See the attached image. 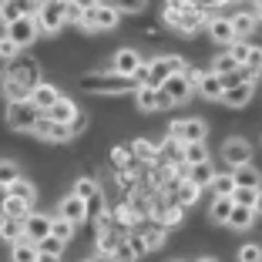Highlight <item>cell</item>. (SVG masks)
Returning a JSON list of instances; mask_svg holds the SVG:
<instances>
[{
	"label": "cell",
	"mask_w": 262,
	"mask_h": 262,
	"mask_svg": "<svg viewBox=\"0 0 262 262\" xmlns=\"http://www.w3.org/2000/svg\"><path fill=\"white\" fill-rule=\"evenodd\" d=\"M165 24H168L171 31L188 37V34H195L202 24H208V20H205V14H202V7L195 0H175V4L165 7Z\"/></svg>",
	"instance_id": "6da1fadb"
},
{
	"label": "cell",
	"mask_w": 262,
	"mask_h": 262,
	"mask_svg": "<svg viewBox=\"0 0 262 262\" xmlns=\"http://www.w3.org/2000/svg\"><path fill=\"white\" fill-rule=\"evenodd\" d=\"M81 88L91 94H124V91H138V81L135 77H121L115 71L108 74H91V77H81Z\"/></svg>",
	"instance_id": "7a4b0ae2"
},
{
	"label": "cell",
	"mask_w": 262,
	"mask_h": 262,
	"mask_svg": "<svg viewBox=\"0 0 262 262\" xmlns=\"http://www.w3.org/2000/svg\"><path fill=\"white\" fill-rule=\"evenodd\" d=\"M68 24V0H44V7L37 10V27L44 37L61 34V27Z\"/></svg>",
	"instance_id": "3957f363"
},
{
	"label": "cell",
	"mask_w": 262,
	"mask_h": 262,
	"mask_svg": "<svg viewBox=\"0 0 262 262\" xmlns=\"http://www.w3.org/2000/svg\"><path fill=\"white\" fill-rule=\"evenodd\" d=\"M40 118H44V111H40L34 101H14V104H7V124L14 131H27V135H34V128H37Z\"/></svg>",
	"instance_id": "277c9868"
},
{
	"label": "cell",
	"mask_w": 262,
	"mask_h": 262,
	"mask_svg": "<svg viewBox=\"0 0 262 262\" xmlns=\"http://www.w3.org/2000/svg\"><path fill=\"white\" fill-rule=\"evenodd\" d=\"M118 20H121V10L115 7V4H101L98 10H91V14H84L81 17V31H111V27H118Z\"/></svg>",
	"instance_id": "5b68a950"
},
{
	"label": "cell",
	"mask_w": 262,
	"mask_h": 262,
	"mask_svg": "<svg viewBox=\"0 0 262 262\" xmlns=\"http://www.w3.org/2000/svg\"><path fill=\"white\" fill-rule=\"evenodd\" d=\"M168 135L175 141H182V145H192V141H205L208 124L202 121V118H185V121H171Z\"/></svg>",
	"instance_id": "8992f818"
},
{
	"label": "cell",
	"mask_w": 262,
	"mask_h": 262,
	"mask_svg": "<svg viewBox=\"0 0 262 262\" xmlns=\"http://www.w3.org/2000/svg\"><path fill=\"white\" fill-rule=\"evenodd\" d=\"M24 235H27V242L40 246L44 239H51V235H54V215H44V212H31V215L24 219Z\"/></svg>",
	"instance_id": "52a82bcc"
},
{
	"label": "cell",
	"mask_w": 262,
	"mask_h": 262,
	"mask_svg": "<svg viewBox=\"0 0 262 262\" xmlns=\"http://www.w3.org/2000/svg\"><path fill=\"white\" fill-rule=\"evenodd\" d=\"M4 34H7V37L14 40L17 47H20V51H27V47H31L34 40L40 37L37 17H20V20H17V24H10V27H7V31H4Z\"/></svg>",
	"instance_id": "ba28073f"
},
{
	"label": "cell",
	"mask_w": 262,
	"mask_h": 262,
	"mask_svg": "<svg viewBox=\"0 0 262 262\" xmlns=\"http://www.w3.org/2000/svg\"><path fill=\"white\" fill-rule=\"evenodd\" d=\"M222 158H225V165H229L232 171H235V168H246L249 158H252V145H249L246 138H229L222 145Z\"/></svg>",
	"instance_id": "9c48e42d"
},
{
	"label": "cell",
	"mask_w": 262,
	"mask_h": 262,
	"mask_svg": "<svg viewBox=\"0 0 262 262\" xmlns=\"http://www.w3.org/2000/svg\"><path fill=\"white\" fill-rule=\"evenodd\" d=\"M135 104H138L141 111H165V108H171V98L162 91V88L141 84L138 91H135Z\"/></svg>",
	"instance_id": "30bf717a"
},
{
	"label": "cell",
	"mask_w": 262,
	"mask_h": 262,
	"mask_svg": "<svg viewBox=\"0 0 262 262\" xmlns=\"http://www.w3.org/2000/svg\"><path fill=\"white\" fill-rule=\"evenodd\" d=\"M34 135L37 138H44V141H51V145H64V141H71L74 138V128H68V124H57V121H51V118H40L37 121V128H34Z\"/></svg>",
	"instance_id": "8fae6325"
},
{
	"label": "cell",
	"mask_w": 262,
	"mask_h": 262,
	"mask_svg": "<svg viewBox=\"0 0 262 262\" xmlns=\"http://www.w3.org/2000/svg\"><path fill=\"white\" fill-rule=\"evenodd\" d=\"M205 31H208V37L215 40V44H222V47H232L235 40H239V34H235V27H232V17H208Z\"/></svg>",
	"instance_id": "7c38bea8"
},
{
	"label": "cell",
	"mask_w": 262,
	"mask_h": 262,
	"mask_svg": "<svg viewBox=\"0 0 262 262\" xmlns=\"http://www.w3.org/2000/svg\"><path fill=\"white\" fill-rule=\"evenodd\" d=\"M4 77H14V81H20V84H27V88H37L40 81V71H37V64L34 61H27V57H17V61H10V68H7V74Z\"/></svg>",
	"instance_id": "4fadbf2b"
},
{
	"label": "cell",
	"mask_w": 262,
	"mask_h": 262,
	"mask_svg": "<svg viewBox=\"0 0 262 262\" xmlns=\"http://www.w3.org/2000/svg\"><path fill=\"white\" fill-rule=\"evenodd\" d=\"M141 57H138V51H131V47H121V51H115V57H111V71L115 74H121V77H135V71L141 68Z\"/></svg>",
	"instance_id": "5bb4252c"
},
{
	"label": "cell",
	"mask_w": 262,
	"mask_h": 262,
	"mask_svg": "<svg viewBox=\"0 0 262 262\" xmlns=\"http://www.w3.org/2000/svg\"><path fill=\"white\" fill-rule=\"evenodd\" d=\"M162 91L171 98V104H185V101L195 94V84L188 81L185 74H175V77H168V81L162 84Z\"/></svg>",
	"instance_id": "9a60e30c"
},
{
	"label": "cell",
	"mask_w": 262,
	"mask_h": 262,
	"mask_svg": "<svg viewBox=\"0 0 262 262\" xmlns=\"http://www.w3.org/2000/svg\"><path fill=\"white\" fill-rule=\"evenodd\" d=\"M252 98H255V81H252V77H246L242 84H235V88H229V91H225L222 104H225V108H246Z\"/></svg>",
	"instance_id": "2e32d148"
},
{
	"label": "cell",
	"mask_w": 262,
	"mask_h": 262,
	"mask_svg": "<svg viewBox=\"0 0 262 262\" xmlns=\"http://www.w3.org/2000/svg\"><path fill=\"white\" fill-rule=\"evenodd\" d=\"M47 118H51V121H57V124H68V128H77V121H81V111H77V104H74L71 98H61L54 108L47 111Z\"/></svg>",
	"instance_id": "e0dca14e"
},
{
	"label": "cell",
	"mask_w": 262,
	"mask_h": 262,
	"mask_svg": "<svg viewBox=\"0 0 262 262\" xmlns=\"http://www.w3.org/2000/svg\"><path fill=\"white\" fill-rule=\"evenodd\" d=\"M57 215H64V219H71L74 225H81L88 215H91V208H88V202H84V199H77V195L71 192L68 199H61V208H57Z\"/></svg>",
	"instance_id": "ac0fdd59"
},
{
	"label": "cell",
	"mask_w": 262,
	"mask_h": 262,
	"mask_svg": "<svg viewBox=\"0 0 262 262\" xmlns=\"http://www.w3.org/2000/svg\"><path fill=\"white\" fill-rule=\"evenodd\" d=\"M195 91L208 101H222L225 98V81L219 74H212V71H205V74L199 77V88H195Z\"/></svg>",
	"instance_id": "d6986e66"
},
{
	"label": "cell",
	"mask_w": 262,
	"mask_h": 262,
	"mask_svg": "<svg viewBox=\"0 0 262 262\" xmlns=\"http://www.w3.org/2000/svg\"><path fill=\"white\" fill-rule=\"evenodd\" d=\"M232 212H235V199H232V195H215L212 205H208V219L215 225H229Z\"/></svg>",
	"instance_id": "ffe728a7"
},
{
	"label": "cell",
	"mask_w": 262,
	"mask_h": 262,
	"mask_svg": "<svg viewBox=\"0 0 262 262\" xmlns=\"http://www.w3.org/2000/svg\"><path fill=\"white\" fill-rule=\"evenodd\" d=\"M31 101L37 104L40 111H44V115H47V111H51V108L57 104V101H61V91H57L54 84H47V81H40V84L31 91Z\"/></svg>",
	"instance_id": "44dd1931"
},
{
	"label": "cell",
	"mask_w": 262,
	"mask_h": 262,
	"mask_svg": "<svg viewBox=\"0 0 262 262\" xmlns=\"http://www.w3.org/2000/svg\"><path fill=\"white\" fill-rule=\"evenodd\" d=\"M168 77H175L171 68H168V57H155V61H148V88H162Z\"/></svg>",
	"instance_id": "7402d4cb"
},
{
	"label": "cell",
	"mask_w": 262,
	"mask_h": 262,
	"mask_svg": "<svg viewBox=\"0 0 262 262\" xmlns=\"http://www.w3.org/2000/svg\"><path fill=\"white\" fill-rule=\"evenodd\" d=\"M185 178H188V182H195V185H199V188H208V185H212V178H215L219 175V171L215 168H212V162H202V165H185Z\"/></svg>",
	"instance_id": "603a6c76"
},
{
	"label": "cell",
	"mask_w": 262,
	"mask_h": 262,
	"mask_svg": "<svg viewBox=\"0 0 262 262\" xmlns=\"http://www.w3.org/2000/svg\"><path fill=\"white\" fill-rule=\"evenodd\" d=\"M255 212L252 205H235V212H232V219H229V229H235V232H249L252 229V222H255Z\"/></svg>",
	"instance_id": "cb8c5ba5"
},
{
	"label": "cell",
	"mask_w": 262,
	"mask_h": 262,
	"mask_svg": "<svg viewBox=\"0 0 262 262\" xmlns=\"http://www.w3.org/2000/svg\"><path fill=\"white\" fill-rule=\"evenodd\" d=\"M155 219H158V222H162V229H168V225H178L182 222V215H185V208L178 205V202H168V205H158L151 212Z\"/></svg>",
	"instance_id": "d4e9b609"
},
{
	"label": "cell",
	"mask_w": 262,
	"mask_h": 262,
	"mask_svg": "<svg viewBox=\"0 0 262 262\" xmlns=\"http://www.w3.org/2000/svg\"><path fill=\"white\" fill-rule=\"evenodd\" d=\"M31 205L34 202H24V199H17V195H4V219H27L31 215Z\"/></svg>",
	"instance_id": "484cf974"
},
{
	"label": "cell",
	"mask_w": 262,
	"mask_h": 262,
	"mask_svg": "<svg viewBox=\"0 0 262 262\" xmlns=\"http://www.w3.org/2000/svg\"><path fill=\"white\" fill-rule=\"evenodd\" d=\"M199 195H202V188L195 185V182H188V178H182V182H178V188H175V202L182 208L195 205V202H199Z\"/></svg>",
	"instance_id": "4316f807"
},
{
	"label": "cell",
	"mask_w": 262,
	"mask_h": 262,
	"mask_svg": "<svg viewBox=\"0 0 262 262\" xmlns=\"http://www.w3.org/2000/svg\"><path fill=\"white\" fill-rule=\"evenodd\" d=\"M212 74H222V77H229V74H242V64L235 61L229 51H222V54H215V61H212Z\"/></svg>",
	"instance_id": "83f0119b"
},
{
	"label": "cell",
	"mask_w": 262,
	"mask_h": 262,
	"mask_svg": "<svg viewBox=\"0 0 262 262\" xmlns=\"http://www.w3.org/2000/svg\"><path fill=\"white\" fill-rule=\"evenodd\" d=\"M235 185L262 192V175H259V168H252V165H246V168H235Z\"/></svg>",
	"instance_id": "f1b7e54d"
},
{
	"label": "cell",
	"mask_w": 262,
	"mask_h": 262,
	"mask_svg": "<svg viewBox=\"0 0 262 262\" xmlns=\"http://www.w3.org/2000/svg\"><path fill=\"white\" fill-rule=\"evenodd\" d=\"M40 259V249L34 246V242H17V246H10V262H37Z\"/></svg>",
	"instance_id": "f546056e"
},
{
	"label": "cell",
	"mask_w": 262,
	"mask_h": 262,
	"mask_svg": "<svg viewBox=\"0 0 262 262\" xmlns=\"http://www.w3.org/2000/svg\"><path fill=\"white\" fill-rule=\"evenodd\" d=\"M118 246H121V239H118L115 232H98V246H94V252H98V259H111V255L118 252Z\"/></svg>",
	"instance_id": "4dcf8cb0"
},
{
	"label": "cell",
	"mask_w": 262,
	"mask_h": 262,
	"mask_svg": "<svg viewBox=\"0 0 262 262\" xmlns=\"http://www.w3.org/2000/svg\"><path fill=\"white\" fill-rule=\"evenodd\" d=\"M232 27H235V34H239V40H246L249 34L259 27V20H255V14H249V10H242V14H232Z\"/></svg>",
	"instance_id": "1f68e13d"
},
{
	"label": "cell",
	"mask_w": 262,
	"mask_h": 262,
	"mask_svg": "<svg viewBox=\"0 0 262 262\" xmlns=\"http://www.w3.org/2000/svg\"><path fill=\"white\" fill-rule=\"evenodd\" d=\"M182 162H185V165H202V162H208V148H205V141L182 145Z\"/></svg>",
	"instance_id": "d6a6232c"
},
{
	"label": "cell",
	"mask_w": 262,
	"mask_h": 262,
	"mask_svg": "<svg viewBox=\"0 0 262 262\" xmlns=\"http://www.w3.org/2000/svg\"><path fill=\"white\" fill-rule=\"evenodd\" d=\"M0 235H4L10 246H17V242L27 239V235H24V222H20V219H4V222H0Z\"/></svg>",
	"instance_id": "836d02e7"
},
{
	"label": "cell",
	"mask_w": 262,
	"mask_h": 262,
	"mask_svg": "<svg viewBox=\"0 0 262 262\" xmlns=\"http://www.w3.org/2000/svg\"><path fill=\"white\" fill-rule=\"evenodd\" d=\"M208 188H212L215 195H235V188H239V185H235V171H219Z\"/></svg>",
	"instance_id": "e575fe53"
},
{
	"label": "cell",
	"mask_w": 262,
	"mask_h": 262,
	"mask_svg": "<svg viewBox=\"0 0 262 262\" xmlns=\"http://www.w3.org/2000/svg\"><path fill=\"white\" fill-rule=\"evenodd\" d=\"M111 162H115V168H121V171H135V151L131 148H121V145H115L111 148Z\"/></svg>",
	"instance_id": "d590c367"
},
{
	"label": "cell",
	"mask_w": 262,
	"mask_h": 262,
	"mask_svg": "<svg viewBox=\"0 0 262 262\" xmlns=\"http://www.w3.org/2000/svg\"><path fill=\"white\" fill-rule=\"evenodd\" d=\"M4 195H17V199H24V202H34V185L27 182V178H17V182H10V185H4Z\"/></svg>",
	"instance_id": "8d00e7d4"
},
{
	"label": "cell",
	"mask_w": 262,
	"mask_h": 262,
	"mask_svg": "<svg viewBox=\"0 0 262 262\" xmlns=\"http://www.w3.org/2000/svg\"><path fill=\"white\" fill-rule=\"evenodd\" d=\"M131 151H135V158L138 162H158V145H151V141L138 138L135 145H131Z\"/></svg>",
	"instance_id": "74e56055"
},
{
	"label": "cell",
	"mask_w": 262,
	"mask_h": 262,
	"mask_svg": "<svg viewBox=\"0 0 262 262\" xmlns=\"http://www.w3.org/2000/svg\"><path fill=\"white\" fill-rule=\"evenodd\" d=\"M0 14H4V27H10V24H17L20 17H27L20 0H4V10H0Z\"/></svg>",
	"instance_id": "f35d334b"
},
{
	"label": "cell",
	"mask_w": 262,
	"mask_h": 262,
	"mask_svg": "<svg viewBox=\"0 0 262 262\" xmlns=\"http://www.w3.org/2000/svg\"><path fill=\"white\" fill-rule=\"evenodd\" d=\"M74 229H77V225L71 222V219H64V215H54V239H61V242H71V239H74Z\"/></svg>",
	"instance_id": "ab89813d"
},
{
	"label": "cell",
	"mask_w": 262,
	"mask_h": 262,
	"mask_svg": "<svg viewBox=\"0 0 262 262\" xmlns=\"http://www.w3.org/2000/svg\"><path fill=\"white\" fill-rule=\"evenodd\" d=\"M175 158H182V141H175V138L168 135V141L158 148V162L168 165V162H175Z\"/></svg>",
	"instance_id": "60d3db41"
},
{
	"label": "cell",
	"mask_w": 262,
	"mask_h": 262,
	"mask_svg": "<svg viewBox=\"0 0 262 262\" xmlns=\"http://www.w3.org/2000/svg\"><path fill=\"white\" fill-rule=\"evenodd\" d=\"M98 192H101V188L94 185V178H77V182H74V195H77V199L91 202V199H94Z\"/></svg>",
	"instance_id": "b9f144b4"
},
{
	"label": "cell",
	"mask_w": 262,
	"mask_h": 262,
	"mask_svg": "<svg viewBox=\"0 0 262 262\" xmlns=\"http://www.w3.org/2000/svg\"><path fill=\"white\" fill-rule=\"evenodd\" d=\"M252 51H255V47H252V44H246V40H235V44L229 47V54L242 64V71H246V64H249V57H252Z\"/></svg>",
	"instance_id": "7bdbcfd3"
},
{
	"label": "cell",
	"mask_w": 262,
	"mask_h": 262,
	"mask_svg": "<svg viewBox=\"0 0 262 262\" xmlns=\"http://www.w3.org/2000/svg\"><path fill=\"white\" fill-rule=\"evenodd\" d=\"M20 54H24V51H20V47H17L10 37H7V34H4V40H0V57H4V61L10 64V61H17Z\"/></svg>",
	"instance_id": "ee69618b"
},
{
	"label": "cell",
	"mask_w": 262,
	"mask_h": 262,
	"mask_svg": "<svg viewBox=\"0 0 262 262\" xmlns=\"http://www.w3.org/2000/svg\"><path fill=\"white\" fill-rule=\"evenodd\" d=\"M17 178H20V168H17V162L4 158V165H0V182H4V185H10V182H17Z\"/></svg>",
	"instance_id": "f6af8a7d"
},
{
	"label": "cell",
	"mask_w": 262,
	"mask_h": 262,
	"mask_svg": "<svg viewBox=\"0 0 262 262\" xmlns=\"http://www.w3.org/2000/svg\"><path fill=\"white\" fill-rule=\"evenodd\" d=\"M239 262H262V246H255V242H246V246L239 249Z\"/></svg>",
	"instance_id": "bcb514c9"
},
{
	"label": "cell",
	"mask_w": 262,
	"mask_h": 262,
	"mask_svg": "<svg viewBox=\"0 0 262 262\" xmlns=\"http://www.w3.org/2000/svg\"><path fill=\"white\" fill-rule=\"evenodd\" d=\"M124 239H128V246L135 249V255H145V252H151V249H148V242H145V232H131V235H124Z\"/></svg>",
	"instance_id": "7dc6e473"
},
{
	"label": "cell",
	"mask_w": 262,
	"mask_h": 262,
	"mask_svg": "<svg viewBox=\"0 0 262 262\" xmlns=\"http://www.w3.org/2000/svg\"><path fill=\"white\" fill-rule=\"evenodd\" d=\"M115 7L121 10V14H141V10L148 7V0H115Z\"/></svg>",
	"instance_id": "c3c4849f"
},
{
	"label": "cell",
	"mask_w": 262,
	"mask_h": 262,
	"mask_svg": "<svg viewBox=\"0 0 262 262\" xmlns=\"http://www.w3.org/2000/svg\"><path fill=\"white\" fill-rule=\"evenodd\" d=\"M232 199H235V205H252L255 208L259 192H255V188H235V195H232Z\"/></svg>",
	"instance_id": "681fc988"
},
{
	"label": "cell",
	"mask_w": 262,
	"mask_h": 262,
	"mask_svg": "<svg viewBox=\"0 0 262 262\" xmlns=\"http://www.w3.org/2000/svg\"><path fill=\"white\" fill-rule=\"evenodd\" d=\"M115 219H118V222H124V225H135L141 215H138L131 205H118V208H115Z\"/></svg>",
	"instance_id": "f907efd6"
},
{
	"label": "cell",
	"mask_w": 262,
	"mask_h": 262,
	"mask_svg": "<svg viewBox=\"0 0 262 262\" xmlns=\"http://www.w3.org/2000/svg\"><path fill=\"white\" fill-rule=\"evenodd\" d=\"M246 74L249 77H259L262 74V47H255V51H252V57H249V64H246Z\"/></svg>",
	"instance_id": "816d5d0a"
},
{
	"label": "cell",
	"mask_w": 262,
	"mask_h": 262,
	"mask_svg": "<svg viewBox=\"0 0 262 262\" xmlns=\"http://www.w3.org/2000/svg\"><path fill=\"white\" fill-rule=\"evenodd\" d=\"M145 242H148V249H162L165 246V229H151V232H145Z\"/></svg>",
	"instance_id": "f5cc1de1"
},
{
	"label": "cell",
	"mask_w": 262,
	"mask_h": 262,
	"mask_svg": "<svg viewBox=\"0 0 262 262\" xmlns=\"http://www.w3.org/2000/svg\"><path fill=\"white\" fill-rule=\"evenodd\" d=\"M64 246H68V242H61V239H54V235H51V239H44L37 249H40V252H54V255H61Z\"/></svg>",
	"instance_id": "db71d44e"
},
{
	"label": "cell",
	"mask_w": 262,
	"mask_h": 262,
	"mask_svg": "<svg viewBox=\"0 0 262 262\" xmlns=\"http://www.w3.org/2000/svg\"><path fill=\"white\" fill-rule=\"evenodd\" d=\"M168 57V68H171V74H188V64H185V57H178V54H165Z\"/></svg>",
	"instance_id": "11a10c76"
},
{
	"label": "cell",
	"mask_w": 262,
	"mask_h": 262,
	"mask_svg": "<svg viewBox=\"0 0 262 262\" xmlns=\"http://www.w3.org/2000/svg\"><path fill=\"white\" fill-rule=\"evenodd\" d=\"M115 259H118V262H135V259H138V255H135V249L128 246V239H121V246H118Z\"/></svg>",
	"instance_id": "9f6ffc18"
},
{
	"label": "cell",
	"mask_w": 262,
	"mask_h": 262,
	"mask_svg": "<svg viewBox=\"0 0 262 262\" xmlns=\"http://www.w3.org/2000/svg\"><path fill=\"white\" fill-rule=\"evenodd\" d=\"M88 208H91V215H94V219H101V215H108V208H104V195H101V192L94 195L91 202H88Z\"/></svg>",
	"instance_id": "6f0895ef"
},
{
	"label": "cell",
	"mask_w": 262,
	"mask_h": 262,
	"mask_svg": "<svg viewBox=\"0 0 262 262\" xmlns=\"http://www.w3.org/2000/svg\"><path fill=\"white\" fill-rule=\"evenodd\" d=\"M37 262H61V255H54V252H40Z\"/></svg>",
	"instance_id": "680465c9"
},
{
	"label": "cell",
	"mask_w": 262,
	"mask_h": 262,
	"mask_svg": "<svg viewBox=\"0 0 262 262\" xmlns=\"http://www.w3.org/2000/svg\"><path fill=\"white\" fill-rule=\"evenodd\" d=\"M252 14H255V20H259V27H262V0L255 4V10H252Z\"/></svg>",
	"instance_id": "91938a15"
},
{
	"label": "cell",
	"mask_w": 262,
	"mask_h": 262,
	"mask_svg": "<svg viewBox=\"0 0 262 262\" xmlns=\"http://www.w3.org/2000/svg\"><path fill=\"white\" fill-rule=\"evenodd\" d=\"M255 212L262 215V192H259V199H255Z\"/></svg>",
	"instance_id": "94428289"
},
{
	"label": "cell",
	"mask_w": 262,
	"mask_h": 262,
	"mask_svg": "<svg viewBox=\"0 0 262 262\" xmlns=\"http://www.w3.org/2000/svg\"><path fill=\"white\" fill-rule=\"evenodd\" d=\"M199 262H219V259H215V255H202Z\"/></svg>",
	"instance_id": "6125c7cd"
},
{
	"label": "cell",
	"mask_w": 262,
	"mask_h": 262,
	"mask_svg": "<svg viewBox=\"0 0 262 262\" xmlns=\"http://www.w3.org/2000/svg\"><path fill=\"white\" fill-rule=\"evenodd\" d=\"M171 262H185V259H171Z\"/></svg>",
	"instance_id": "be15d7a7"
},
{
	"label": "cell",
	"mask_w": 262,
	"mask_h": 262,
	"mask_svg": "<svg viewBox=\"0 0 262 262\" xmlns=\"http://www.w3.org/2000/svg\"><path fill=\"white\" fill-rule=\"evenodd\" d=\"M68 4H74V0H68Z\"/></svg>",
	"instance_id": "e7e4bbea"
},
{
	"label": "cell",
	"mask_w": 262,
	"mask_h": 262,
	"mask_svg": "<svg viewBox=\"0 0 262 262\" xmlns=\"http://www.w3.org/2000/svg\"><path fill=\"white\" fill-rule=\"evenodd\" d=\"M98 262H101V259H98Z\"/></svg>",
	"instance_id": "03108f58"
}]
</instances>
